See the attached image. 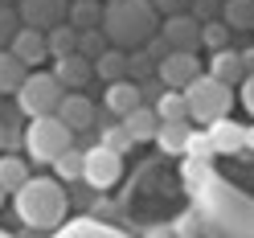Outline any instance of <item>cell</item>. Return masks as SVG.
Here are the masks:
<instances>
[{"instance_id":"6da1fadb","label":"cell","mask_w":254,"mask_h":238,"mask_svg":"<svg viewBox=\"0 0 254 238\" xmlns=\"http://www.w3.org/2000/svg\"><path fill=\"white\" fill-rule=\"evenodd\" d=\"M197 193V218L205 238H254V201L238 185H226L221 177L205 172L201 181H193Z\"/></svg>"},{"instance_id":"7a4b0ae2","label":"cell","mask_w":254,"mask_h":238,"mask_svg":"<svg viewBox=\"0 0 254 238\" xmlns=\"http://www.w3.org/2000/svg\"><path fill=\"white\" fill-rule=\"evenodd\" d=\"M12 205H17V218L29 230H58L66 222V189H62L58 177H29L17 193H12Z\"/></svg>"},{"instance_id":"3957f363","label":"cell","mask_w":254,"mask_h":238,"mask_svg":"<svg viewBox=\"0 0 254 238\" xmlns=\"http://www.w3.org/2000/svg\"><path fill=\"white\" fill-rule=\"evenodd\" d=\"M103 33L115 41V50H135L156 33L152 0H115L103 12Z\"/></svg>"},{"instance_id":"277c9868","label":"cell","mask_w":254,"mask_h":238,"mask_svg":"<svg viewBox=\"0 0 254 238\" xmlns=\"http://www.w3.org/2000/svg\"><path fill=\"white\" fill-rule=\"evenodd\" d=\"M25 148H29V164H54L66 148H74V132H70L58 115L29 119V128H25Z\"/></svg>"},{"instance_id":"5b68a950","label":"cell","mask_w":254,"mask_h":238,"mask_svg":"<svg viewBox=\"0 0 254 238\" xmlns=\"http://www.w3.org/2000/svg\"><path fill=\"white\" fill-rule=\"evenodd\" d=\"M185 103H189V119L217 123V119H226L230 107H234V86L217 82V78H209V74H201V78H193V82L185 86Z\"/></svg>"},{"instance_id":"8992f818","label":"cell","mask_w":254,"mask_h":238,"mask_svg":"<svg viewBox=\"0 0 254 238\" xmlns=\"http://www.w3.org/2000/svg\"><path fill=\"white\" fill-rule=\"evenodd\" d=\"M62 94H66V86H62L50 70H29V78H25L21 90H17V107H21V115H29V119L58 115Z\"/></svg>"},{"instance_id":"52a82bcc","label":"cell","mask_w":254,"mask_h":238,"mask_svg":"<svg viewBox=\"0 0 254 238\" xmlns=\"http://www.w3.org/2000/svg\"><path fill=\"white\" fill-rule=\"evenodd\" d=\"M119 177H123V156H119V152H111V148H103V144H94V148L82 152V181H86V185L111 189Z\"/></svg>"},{"instance_id":"ba28073f","label":"cell","mask_w":254,"mask_h":238,"mask_svg":"<svg viewBox=\"0 0 254 238\" xmlns=\"http://www.w3.org/2000/svg\"><path fill=\"white\" fill-rule=\"evenodd\" d=\"M193 78H201V58L193 50H168L160 58V86L164 90H185Z\"/></svg>"},{"instance_id":"9c48e42d","label":"cell","mask_w":254,"mask_h":238,"mask_svg":"<svg viewBox=\"0 0 254 238\" xmlns=\"http://www.w3.org/2000/svg\"><path fill=\"white\" fill-rule=\"evenodd\" d=\"M8 54L17 58L25 70H33V66H41V62L50 58V45H45L41 29H17V37L8 41Z\"/></svg>"},{"instance_id":"30bf717a","label":"cell","mask_w":254,"mask_h":238,"mask_svg":"<svg viewBox=\"0 0 254 238\" xmlns=\"http://www.w3.org/2000/svg\"><path fill=\"white\" fill-rule=\"evenodd\" d=\"M66 17V0H21V21L25 29H54Z\"/></svg>"},{"instance_id":"8fae6325","label":"cell","mask_w":254,"mask_h":238,"mask_svg":"<svg viewBox=\"0 0 254 238\" xmlns=\"http://www.w3.org/2000/svg\"><path fill=\"white\" fill-rule=\"evenodd\" d=\"M197 41H201V25L189 12H177V17L164 21V45L168 50H193L197 54Z\"/></svg>"},{"instance_id":"7c38bea8","label":"cell","mask_w":254,"mask_h":238,"mask_svg":"<svg viewBox=\"0 0 254 238\" xmlns=\"http://www.w3.org/2000/svg\"><path fill=\"white\" fill-rule=\"evenodd\" d=\"M58 119L66 123L70 132H82V128H94V103L86 99V94H62Z\"/></svg>"},{"instance_id":"4fadbf2b","label":"cell","mask_w":254,"mask_h":238,"mask_svg":"<svg viewBox=\"0 0 254 238\" xmlns=\"http://www.w3.org/2000/svg\"><path fill=\"white\" fill-rule=\"evenodd\" d=\"M135 107H144V90H139V82H127V78H123V82H111L107 86V111H111V115H131V111Z\"/></svg>"},{"instance_id":"5bb4252c","label":"cell","mask_w":254,"mask_h":238,"mask_svg":"<svg viewBox=\"0 0 254 238\" xmlns=\"http://www.w3.org/2000/svg\"><path fill=\"white\" fill-rule=\"evenodd\" d=\"M205 132H209L213 152H242V148H246V128H242V123H234L230 115L217 119V123H209Z\"/></svg>"},{"instance_id":"9a60e30c","label":"cell","mask_w":254,"mask_h":238,"mask_svg":"<svg viewBox=\"0 0 254 238\" xmlns=\"http://www.w3.org/2000/svg\"><path fill=\"white\" fill-rule=\"evenodd\" d=\"M189 136H193V123L189 119H160L156 144H160V152H168V156H181L189 148Z\"/></svg>"},{"instance_id":"2e32d148","label":"cell","mask_w":254,"mask_h":238,"mask_svg":"<svg viewBox=\"0 0 254 238\" xmlns=\"http://www.w3.org/2000/svg\"><path fill=\"white\" fill-rule=\"evenodd\" d=\"M209 78H217V82L226 86H238L246 78V66H242V50H217L209 58Z\"/></svg>"},{"instance_id":"e0dca14e","label":"cell","mask_w":254,"mask_h":238,"mask_svg":"<svg viewBox=\"0 0 254 238\" xmlns=\"http://www.w3.org/2000/svg\"><path fill=\"white\" fill-rule=\"evenodd\" d=\"M90 74H94V58H86V54L58 58V66H54V78H58L62 86H82Z\"/></svg>"},{"instance_id":"ac0fdd59","label":"cell","mask_w":254,"mask_h":238,"mask_svg":"<svg viewBox=\"0 0 254 238\" xmlns=\"http://www.w3.org/2000/svg\"><path fill=\"white\" fill-rule=\"evenodd\" d=\"M54 238H127V234L99 222V218H78V222H62V230Z\"/></svg>"},{"instance_id":"d6986e66","label":"cell","mask_w":254,"mask_h":238,"mask_svg":"<svg viewBox=\"0 0 254 238\" xmlns=\"http://www.w3.org/2000/svg\"><path fill=\"white\" fill-rule=\"evenodd\" d=\"M119 123L127 128L131 144H144V140H156V128H160V119H156V111H152V107H135L131 115H123Z\"/></svg>"},{"instance_id":"ffe728a7","label":"cell","mask_w":254,"mask_h":238,"mask_svg":"<svg viewBox=\"0 0 254 238\" xmlns=\"http://www.w3.org/2000/svg\"><path fill=\"white\" fill-rule=\"evenodd\" d=\"M29 181V160L17 152H0V189L17 193V189Z\"/></svg>"},{"instance_id":"44dd1931","label":"cell","mask_w":254,"mask_h":238,"mask_svg":"<svg viewBox=\"0 0 254 238\" xmlns=\"http://www.w3.org/2000/svg\"><path fill=\"white\" fill-rule=\"evenodd\" d=\"M94 74L107 78V86H111V82H123V78H127V54L115 50V45H111V50H103L99 58H94Z\"/></svg>"},{"instance_id":"7402d4cb","label":"cell","mask_w":254,"mask_h":238,"mask_svg":"<svg viewBox=\"0 0 254 238\" xmlns=\"http://www.w3.org/2000/svg\"><path fill=\"white\" fill-rule=\"evenodd\" d=\"M25 78H29V70H25L8 50H0V94H17Z\"/></svg>"},{"instance_id":"603a6c76","label":"cell","mask_w":254,"mask_h":238,"mask_svg":"<svg viewBox=\"0 0 254 238\" xmlns=\"http://www.w3.org/2000/svg\"><path fill=\"white\" fill-rule=\"evenodd\" d=\"M45 45H50L54 58H70V54H78V29L74 25H54L45 33Z\"/></svg>"},{"instance_id":"cb8c5ba5","label":"cell","mask_w":254,"mask_h":238,"mask_svg":"<svg viewBox=\"0 0 254 238\" xmlns=\"http://www.w3.org/2000/svg\"><path fill=\"white\" fill-rule=\"evenodd\" d=\"M156 119H189V103H185V90H164L156 99Z\"/></svg>"},{"instance_id":"d4e9b609","label":"cell","mask_w":254,"mask_h":238,"mask_svg":"<svg viewBox=\"0 0 254 238\" xmlns=\"http://www.w3.org/2000/svg\"><path fill=\"white\" fill-rule=\"evenodd\" d=\"M226 25L230 29H254V0H230L226 4Z\"/></svg>"},{"instance_id":"484cf974","label":"cell","mask_w":254,"mask_h":238,"mask_svg":"<svg viewBox=\"0 0 254 238\" xmlns=\"http://www.w3.org/2000/svg\"><path fill=\"white\" fill-rule=\"evenodd\" d=\"M54 168H58V181H82V152L78 148H66L54 160Z\"/></svg>"},{"instance_id":"4316f807","label":"cell","mask_w":254,"mask_h":238,"mask_svg":"<svg viewBox=\"0 0 254 238\" xmlns=\"http://www.w3.org/2000/svg\"><path fill=\"white\" fill-rule=\"evenodd\" d=\"M185 156H189V160H197V164H209L213 160V144H209V132H193V136H189V148H185Z\"/></svg>"},{"instance_id":"83f0119b","label":"cell","mask_w":254,"mask_h":238,"mask_svg":"<svg viewBox=\"0 0 254 238\" xmlns=\"http://www.w3.org/2000/svg\"><path fill=\"white\" fill-rule=\"evenodd\" d=\"M168 230L177 234V238H205V234H201V218H197V210H185V214H177Z\"/></svg>"},{"instance_id":"f1b7e54d","label":"cell","mask_w":254,"mask_h":238,"mask_svg":"<svg viewBox=\"0 0 254 238\" xmlns=\"http://www.w3.org/2000/svg\"><path fill=\"white\" fill-rule=\"evenodd\" d=\"M201 41L209 45L213 54H217V50H230V45H226V41H230V25H226V21H213V25H201Z\"/></svg>"},{"instance_id":"f546056e","label":"cell","mask_w":254,"mask_h":238,"mask_svg":"<svg viewBox=\"0 0 254 238\" xmlns=\"http://www.w3.org/2000/svg\"><path fill=\"white\" fill-rule=\"evenodd\" d=\"M99 144L123 156L127 148H131V136H127V128H123V123H111V128H103V140H99Z\"/></svg>"},{"instance_id":"4dcf8cb0","label":"cell","mask_w":254,"mask_h":238,"mask_svg":"<svg viewBox=\"0 0 254 238\" xmlns=\"http://www.w3.org/2000/svg\"><path fill=\"white\" fill-rule=\"evenodd\" d=\"M70 21L74 25H94V21H103V12H99V4L94 0H74V8H70Z\"/></svg>"},{"instance_id":"1f68e13d","label":"cell","mask_w":254,"mask_h":238,"mask_svg":"<svg viewBox=\"0 0 254 238\" xmlns=\"http://www.w3.org/2000/svg\"><path fill=\"white\" fill-rule=\"evenodd\" d=\"M17 29H21V17L8 4H0V50H8V41L17 37Z\"/></svg>"},{"instance_id":"d6a6232c","label":"cell","mask_w":254,"mask_h":238,"mask_svg":"<svg viewBox=\"0 0 254 238\" xmlns=\"http://www.w3.org/2000/svg\"><path fill=\"white\" fill-rule=\"evenodd\" d=\"M78 50H86V54H94V58H99V54H103L99 33H82V37H78Z\"/></svg>"},{"instance_id":"836d02e7","label":"cell","mask_w":254,"mask_h":238,"mask_svg":"<svg viewBox=\"0 0 254 238\" xmlns=\"http://www.w3.org/2000/svg\"><path fill=\"white\" fill-rule=\"evenodd\" d=\"M242 107L254 115V74H246V78H242Z\"/></svg>"},{"instance_id":"e575fe53","label":"cell","mask_w":254,"mask_h":238,"mask_svg":"<svg viewBox=\"0 0 254 238\" xmlns=\"http://www.w3.org/2000/svg\"><path fill=\"white\" fill-rule=\"evenodd\" d=\"M152 8H164L168 17H177V12H185V0H152Z\"/></svg>"},{"instance_id":"d590c367","label":"cell","mask_w":254,"mask_h":238,"mask_svg":"<svg viewBox=\"0 0 254 238\" xmlns=\"http://www.w3.org/2000/svg\"><path fill=\"white\" fill-rule=\"evenodd\" d=\"M8 144H17V132H8V123L0 119V152H4Z\"/></svg>"},{"instance_id":"8d00e7d4","label":"cell","mask_w":254,"mask_h":238,"mask_svg":"<svg viewBox=\"0 0 254 238\" xmlns=\"http://www.w3.org/2000/svg\"><path fill=\"white\" fill-rule=\"evenodd\" d=\"M144 238H177V234H172V230H168V226H152V230H148V234H144Z\"/></svg>"},{"instance_id":"74e56055","label":"cell","mask_w":254,"mask_h":238,"mask_svg":"<svg viewBox=\"0 0 254 238\" xmlns=\"http://www.w3.org/2000/svg\"><path fill=\"white\" fill-rule=\"evenodd\" d=\"M242 66H246V74H254V50H242Z\"/></svg>"},{"instance_id":"f35d334b","label":"cell","mask_w":254,"mask_h":238,"mask_svg":"<svg viewBox=\"0 0 254 238\" xmlns=\"http://www.w3.org/2000/svg\"><path fill=\"white\" fill-rule=\"evenodd\" d=\"M250 144H254V128H246V148H250Z\"/></svg>"},{"instance_id":"ab89813d","label":"cell","mask_w":254,"mask_h":238,"mask_svg":"<svg viewBox=\"0 0 254 238\" xmlns=\"http://www.w3.org/2000/svg\"><path fill=\"white\" fill-rule=\"evenodd\" d=\"M4 197H8V189H0V205H4Z\"/></svg>"},{"instance_id":"60d3db41","label":"cell","mask_w":254,"mask_h":238,"mask_svg":"<svg viewBox=\"0 0 254 238\" xmlns=\"http://www.w3.org/2000/svg\"><path fill=\"white\" fill-rule=\"evenodd\" d=\"M0 238H17V234H4V230H0Z\"/></svg>"},{"instance_id":"b9f144b4","label":"cell","mask_w":254,"mask_h":238,"mask_svg":"<svg viewBox=\"0 0 254 238\" xmlns=\"http://www.w3.org/2000/svg\"><path fill=\"white\" fill-rule=\"evenodd\" d=\"M0 4H8V0H0Z\"/></svg>"},{"instance_id":"7bdbcfd3","label":"cell","mask_w":254,"mask_h":238,"mask_svg":"<svg viewBox=\"0 0 254 238\" xmlns=\"http://www.w3.org/2000/svg\"><path fill=\"white\" fill-rule=\"evenodd\" d=\"M107 4H115V0H107Z\"/></svg>"}]
</instances>
